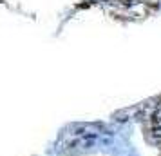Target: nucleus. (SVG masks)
<instances>
[]
</instances>
